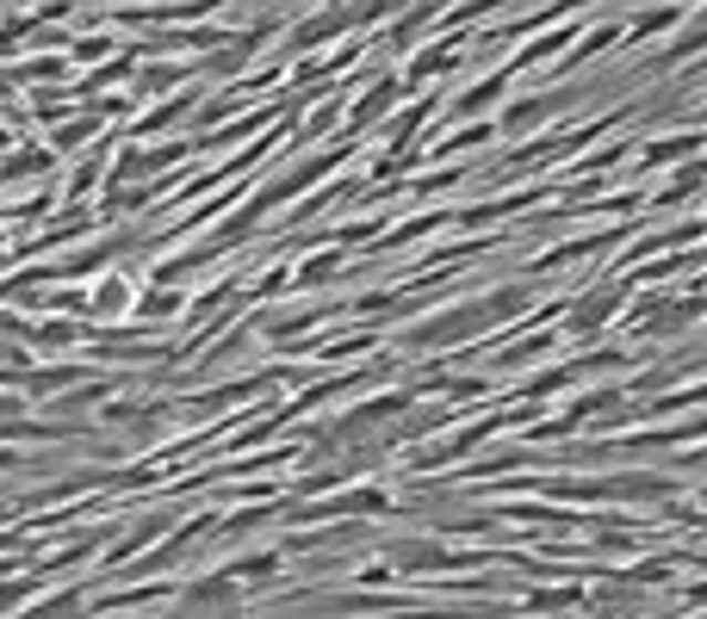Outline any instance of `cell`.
I'll return each instance as SVG.
<instances>
[{
	"mask_svg": "<svg viewBox=\"0 0 707 619\" xmlns=\"http://www.w3.org/2000/svg\"><path fill=\"white\" fill-rule=\"evenodd\" d=\"M614 304H621L614 292H590V304H578V310H571V328H596L602 316H614Z\"/></svg>",
	"mask_w": 707,
	"mask_h": 619,
	"instance_id": "1",
	"label": "cell"
},
{
	"mask_svg": "<svg viewBox=\"0 0 707 619\" xmlns=\"http://www.w3.org/2000/svg\"><path fill=\"white\" fill-rule=\"evenodd\" d=\"M94 304H100V310H125V285H118V279H112V285H100Z\"/></svg>",
	"mask_w": 707,
	"mask_h": 619,
	"instance_id": "2",
	"label": "cell"
}]
</instances>
